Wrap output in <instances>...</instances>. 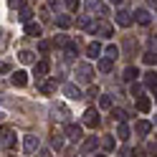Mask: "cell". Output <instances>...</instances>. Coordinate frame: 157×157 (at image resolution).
<instances>
[{"label":"cell","mask_w":157,"mask_h":157,"mask_svg":"<svg viewBox=\"0 0 157 157\" xmlns=\"http://www.w3.org/2000/svg\"><path fill=\"white\" fill-rule=\"evenodd\" d=\"M150 152H152V155H157V142H152V144H150Z\"/></svg>","instance_id":"obj_41"},{"label":"cell","mask_w":157,"mask_h":157,"mask_svg":"<svg viewBox=\"0 0 157 157\" xmlns=\"http://www.w3.org/2000/svg\"><path fill=\"white\" fill-rule=\"evenodd\" d=\"M10 78H13L15 86H25V84H28V74H25V71H15Z\"/></svg>","instance_id":"obj_17"},{"label":"cell","mask_w":157,"mask_h":157,"mask_svg":"<svg viewBox=\"0 0 157 157\" xmlns=\"http://www.w3.org/2000/svg\"><path fill=\"white\" fill-rule=\"evenodd\" d=\"M134 15V21L140 23V25H150L152 23V15H150V10H144V8H140L137 13H132Z\"/></svg>","instance_id":"obj_8"},{"label":"cell","mask_w":157,"mask_h":157,"mask_svg":"<svg viewBox=\"0 0 157 157\" xmlns=\"http://www.w3.org/2000/svg\"><path fill=\"white\" fill-rule=\"evenodd\" d=\"M31 8H21V13H18V21H23V23H31Z\"/></svg>","instance_id":"obj_26"},{"label":"cell","mask_w":157,"mask_h":157,"mask_svg":"<svg viewBox=\"0 0 157 157\" xmlns=\"http://www.w3.org/2000/svg\"><path fill=\"white\" fill-rule=\"evenodd\" d=\"M89 23H91V21H89L86 15H84V18H78V28H89Z\"/></svg>","instance_id":"obj_38"},{"label":"cell","mask_w":157,"mask_h":157,"mask_svg":"<svg viewBox=\"0 0 157 157\" xmlns=\"http://www.w3.org/2000/svg\"><path fill=\"white\" fill-rule=\"evenodd\" d=\"M96 144H99V140H96V137H86L84 144H81V152H84V155H91V152L96 150Z\"/></svg>","instance_id":"obj_12"},{"label":"cell","mask_w":157,"mask_h":157,"mask_svg":"<svg viewBox=\"0 0 157 157\" xmlns=\"http://www.w3.org/2000/svg\"><path fill=\"white\" fill-rule=\"evenodd\" d=\"M94 157H104V155H94Z\"/></svg>","instance_id":"obj_46"},{"label":"cell","mask_w":157,"mask_h":157,"mask_svg":"<svg viewBox=\"0 0 157 157\" xmlns=\"http://www.w3.org/2000/svg\"><path fill=\"white\" fill-rule=\"evenodd\" d=\"M10 8L15 10V8H25V0H10Z\"/></svg>","instance_id":"obj_37"},{"label":"cell","mask_w":157,"mask_h":157,"mask_svg":"<svg viewBox=\"0 0 157 157\" xmlns=\"http://www.w3.org/2000/svg\"><path fill=\"white\" fill-rule=\"evenodd\" d=\"M137 76H140V71H137L134 66H129V68L124 71V81H137Z\"/></svg>","instance_id":"obj_24"},{"label":"cell","mask_w":157,"mask_h":157,"mask_svg":"<svg viewBox=\"0 0 157 157\" xmlns=\"http://www.w3.org/2000/svg\"><path fill=\"white\" fill-rule=\"evenodd\" d=\"M147 5H150V8H157V0H147Z\"/></svg>","instance_id":"obj_42"},{"label":"cell","mask_w":157,"mask_h":157,"mask_svg":"<svg viewBox=\"0 0 157 157\" xmlns=\"http://www.w3.org/2000/svg\"><path fill=\"white\" fill-rule=\"evenodd\" d=\"M132 157H144V152L142 150H132Z\"/></svg>","instance_id":"obj_40"},{"label":"cell","mask_w":157,"mask_h":157,"mask_svg":"<svg viewBox=\"0 0 157 157\" xmlns=\"http://www.w3.org/2000/svg\"><path fill=\"white\" fill-rule=\"evenodd\" d=\"M41 18H43V21H48V18H51V13H48V8H41Z\"/></svg>","instance_id":"obj_39"},{"label":"cell","mask_w":157,"mask_h":157,"mask_svg":"<svg viewBox=\"0 0 157 157\" xmlns=\"http://www.w3.org/2000/svg\"><path fill=\"white\" fill-rule=\"evenodd\" d=\"M112 119L119 124V122H127V112L124 109H112Z\"/></svg>","instance_id":"obj_23"},{"label":"cell","mask_w":157,"mask_h":157,"mask_svg":"<svg viewBox=\"0 0 157 157\" xmlns=\"http://www.w3.org/2000/svg\"><path fill=\"white\" fill-rule=\"evenodd\" d=\"M144 63H150V66L157 63V53H155V51H147V53H144Z\"/></svg>","instance_id":"obj_31"},{"label":"cell","mask_w":157,"mask_h":157,"mask_svg":"<svg viewBox=\"0 0 157 157\" xmlns=\"http://www.w3.org/2000/svg\"><path fill=\"white\" fill-rule=\"evenodd\" d=\"M109 3H112V5H119V3H122V0H109Z\"/></svg>","instance_id":"obj_43"},{"label":"cell","mask_w":157,"mask_h":157,"mask_svg":"<svg viewBox=\"0 0 157 157\" xmlns=\"http://www.w3.org/2000/svg\"><path fill=\"white\" fill-rule=\"evenodd\" d=\"M150 106H152V101H150V96H137V112H142V114H147L150 112Z\"/></svg>","instance_id":"obj_14"},{"label":"cell","mask_w":157,"mask_h":157,"mask_svg":"<svg viewBox=\"0 0 157 157\" xmlns=\"http://www.w3.org/2000/svg\"><path fill=\"white\" fill-rule=\"evenodd\" d=\"M13 144H15V132L5 127V129L0 132V150H10Z\"/></svg>","instance_id":"obj_3"},{"label":"cell","mask_w":157,"mask_h":157,"mask_svg":"<svg viewBox=\"0 0 157 157\" xmlns=\"http://www.w3.org/2000/svg\"><path fill=\"white\" fill-rule=\"evenodd\" d=\"M33 71H36V76H46L51 71V61H48V58H41L38 63H33Z\"/></svg>","instance_id":"obj_9"},{"label":"cell","mask_w":157,"mask_h":157,"mask_svg":"<svg viewBox=\"0 0 157 157\" xmlns=\"http://www.w3.org/2000/svg\"><path fill=\"white\" fill-rule=\"evenodd\" d=\"M18 58H21L23 63H36V56H33L31 51H21V53H18Z\"/></svg>","instance_id":"obj_25"},{"label":"cell","mask_w":157,"mask_h":157,"mask_svg":"<svg viewBox=\"0 0 157 157\" xmlns=\"http://www.w3.org/2000/svg\"><path fill=\"white\" fill-rule=\"evenodd\" d=\"M41 91H43V94H53V91H56V81H43V84H41Z\"/></svg>","instance_id":"obj_27"},{"label":"cell","mask_w":157,"mask_h":157,"mask_svg":"<svg viewBox=\"0 0 157 157\" xmlns=\"http://www.w3.org/2000/svg\"><path fill=\"white\" fill-rule=\"evenodd\" d=\"M66 137H68V140H71V142H78V140H81V127H78V124H66Z\"/></svg>","instance_id":"obj_7"},{"label":"cell","mask_w":157,"mask_h":157,"mask_svg":"<svg viewBox=\"0 0 157 157\" xmlns=\"http://www.w3.org/2000/svg\"><path fill=\"white\" fill-rule=\"evenodd\" d=\"M41 33H43L41 23H25V36H31V38H38Z\"/></svg>","instance_id":"obj_15"},{"label":"cell","mask_w":157,"mask_h":157,"mask_svg":"<svg viewBox=\"0 0 157 157\" xmlns=\"http://www.w3.org/2000/svg\"><path fill=\"white\" fill-rule=\"evenodd\" d=\"M3 119H5V112H0V122H3Z\"/></svg>","instance_id":"obj_45"},{"label":"cell","mask_w":157,"mask_h":157,"mask_svg":"<svg viewBox=\"0 0 157 157\" xmlns=\"http://www.w3.org/2000/svg\"><path fill=\"white\" fill-rule=\"evenodd\" d=\"M94 78V66L86 63V61H78L76 63V81L78 84H91Z\"/></svg>","instance_id":"obj_1"},{"label":"cell","mask_w":157,"mask_h":157,"mask_svg":"<svg viewBox=\"0 0 157 157\" xmlns=\"http://www.w3.org/2000/svg\"><path fill=\"white\" fill-rule=\"evenodd\" d=\"M114 137H104V140H101V147H104V150H114Z\"/></svg>","instance_id":"obj_30"},{"label":"cell","mask_w":157,"mask_h":157,"mask_svg":"<svg viewBox=\"0 0 157 157\" xmlns=\"http://www.w3.org/2000/svg\"><path fill=\"white\" fill-rule=\"evenodd\" d=\"M63 3H66L68 10H78V0H63Z\"/></svg>","instance_id":"obj_35"},{"label":"cell","mask_w":157,"mask_h":157,"mask_svg":"<svg viewBox=\"0 0 157 157\" xmlns=\"http://www.w3.org/2000/svg\"><path fill=\"white\" fill-rule=\"evenodd\" d=\"M99 122H101V117H99V112H96V109H86V112H84V124H86V127L96 129Z\"/></svg>","instance_id":"obj_4"},{"label":"cell","mask_w":157,"mask_h":157,"mask_svg":"<svg viewBox=\"0 0 157 157\" xmlns=\"http://www.w3.org/2000/svg\"><path fill=\"white\" fill-rule=\"evenodd\" d=\"M112 66H114L112 58H106V56L99 58V71H101V74H109V71H112Z\"/></svg>","instance_id":"obj_19"},{"label":"cell","mask_w":157,"mask_h":157,"mask_svg":"<svg viewBox=\"0 0 157 157\" xmlns=\"http://www.w3.org/2000/svg\"><path fill=\"white\" fill-rule=\"evenodd\" d=\"M0 74H10V63L8 61H0Z\"/></svg>","instance_id":"obj_36"},{"label":"cell","mask_w":157,"mask_h":157,"mask_svg":"<svg viewBox=\"0 0 157 157\" xmlns=\"http://www.w3.org/2000/svg\"><path fill=\"white\" fill-rule=\"evenodd\" d=\"M51 144H53V150H61V147H63V140H61V137H58V134H53Z\"/></svg>","instance_id":"obj_33"},{"label":"cell","mask_w":157,"mask_h":157,"mask_svg":"<svg viewBox=\"0 0 157 157\" xmlns=\"http://www.w3.org/2000/svg\"><path fill=\"white\" fill-rule=\"evenodd\" d=\"M155 96H157V94H155Z\"/></svg>","instance_id":"obj_48"},{"label":"cell","mask_w":157,"mask_h":157,"mask_svg":"<svg viewBox=\"0 0 157 157\" xmlns=\"http://www.w3.org/2000/svg\"><path fill=\"white\" fill-rule=\"evenodd\" d=\"M61 89H63V94L68 96V99H81V96H84L81 89H78V86H74V84H63Z\"/></svg>","instance_id":"obj_10"},{"label":"cell","mask_w":157,"mask_h":157,"mask_svg":"<svg viewBox=\"0 0 157 157\" xmlns=\"http://www.w3.org/2000/svg\"><path fill=\"white\" fill-rule=\"evenodd\" d=\"M104 53H106V58H112V61H114V58L119 56V48H117V46H106Z\"/></svg>","instance_id":"obj_28"},{"label":"cell","mask_w":157,"mask_h":157,"mask_svg":"<svg viewBox=\"0 0 157 157\" xmlns=\"http://www.w3.org/2000/svg\"><path fill=\"white\" fill-rule=\"evenodd\" d=\"M36 150H38V137H33V134L23 137V152L25 155H33Z\"/></svg>","instance_id":"obj_6"},{"label":"cell","mask_w":157,"mask_h":157,"mask_svg":"<svg viewBox=\"0 0 157 157\" xmlns=\"http://www.w3.org/2000/svg\"><path fill=\"white\" fill-rule=\"evenodd\" d=\"M86 10H89V13H99V15H106V8L99 3V0H86Z\"/></svg>","instance_id":"obj_11"},{"label":"cell","mask_w":157,"mask_h":157,"mask_svg":"<svg viewBox=\"0 0 157 157\" xmlns=\"http://www.w3.org/2000/svg\"><path fill=\"white\" fill-rule=\"evenodd\" d=\"M155 124H157V117H155Z\"/></svg>","instance_id":"obj_47"},{"label":"cell","mask_w":157,"mask_h":157,"mask_svg":"<svg viewBox=\"0 0 157 157\" xmlns=\"http://www.w3.org/2000/svg\"><path fill=\"white\" fill-rule=\"evenodd\" d=\"M41 157H51V155H48V152H46V150H43V152H41Z\"/></svg>","instance_id":"obj_44"},{"label":"cell","mask_w":157,"mask_h":157,"mask_svg":"<svg viewBox=\"0 0 157 157\" xmlns=\"http://www.w3.org/2000/svg\"><path fill=\"white\" fill-rule=\"evenodd\" d=\"M114 21H117V25H122V28H127V25H132V13L129 10H117V15H114Z\"/></svg>","instance_id":"obj_5"},{"label":"cell","mask_w":157,"mask_h":157,"mask_svg":"<svg viewBox=\"0 0 157 157\" xmlns=\"http://www.w3.org/2000/svg\"><path fill=\"white\" fill-rule=\"evenodd\" d=\"M86 31H89L91 36H104V38H112V33H114V31H112V25H109V23H101V21H99V23H94V21H91Z\"/></svg>","instance_id":"obj_2"},{"label":"cell","mask_w":157,"mask_h":157,"mask_svg":"<svg viewBox=\"0 0 157 157\" xmlns=\"http://www.w3.org/2000/svg\"><path fill=\"white\" fill-rule=\"evenodd\" d=\"M38 51H41V53H48V51H51V43H48V41H38Z\"/></svg>","instance_id":"obj_32"},{"label":"cell","mask_w":157,"mask_h":157,"mask_svg":"<svg viewBox=\"0 0 157 157\" xmlns=\"http://www.w3.org/2000/svg\"><path fill=\"white\" fill-rule=\"evenodd\" d=\"M134 129H137V134L147 137V134H150V129H152V124H150V122H144V119H140V122H137V127H134Z\"/></svg>","instance_id":"obj_18"},{"label":"cell","mask_w":157,"mask_h":157,"mask_svg":"<svg viewBox=\"0 0 157 157\" xmlns=\"http://www.w3.org/2000/svg\"><path fill=\"white\" fill-rule=\"evenodd\" d=\"M117 137H119L122 142L129 140V127H127V122H119V124H117Z\"/></svg>","instance_id":"obj_16"},{"label":"cell","mask_w":157,"mask_h":157,"mask_svg":"<svg viewBox=\"0 0 157 157\" xmlns=\"http://www.w3.org/2000/svg\"><path fill=\"white\" fill-rule=\"evenodd\" d=\"M86 53H89L91 58H99V56L104 53V48H101V43H99V41H91L89 46H86Z\"/></svg>","instance_id":"obj_13"},{"label":"cell","mask_w":157,"mask_h":157,"mask_svg":"<svg viewBox=\"0 0 157 157\" xmlns=\"http://www.w3.org/2000/svg\"><path fill=\"white\" fill-rule=\"evenodd\" d=\"M99 104L104 106V109H112V96H101V99H99Z\"/></svg>","instance_id":"obj_34"},{"label":"cell","mask_w":157,"mask_h":157,"mask_svg":"<svg viewBox=\"0 0 157 157\" xmlns=\"http://www.w3.org/2000/svg\"><path fill=\"white\" fill-rule=\"evenodd\" d=\"M71 23H74V21H71V15H58V18H56V25H58V28H63V31H66V28H71Z\"/></svg>","instance_id":"obj_21"},{"label":"cell","mask_w":157,"mask_h":157,"mask_svg":"<svg viewBox=\"0 0 157 157\" xmlns=\"http://www.w3.org/2000/svg\"><path fill=\"white\" fill-rule=\"evenodd\" d=\"M142 94H144V84H137V81H134V84H132V96L137 99V96H142Z\"/></svg>","instance_id":"obj_29"},{"label":"cell","mask_w":157,"mask_h":157,"mask_svg":"<svg viewBox=\"0 0 157 157\" xmlns=\"http://www.w3.org/2000/svg\"><path fill=\"white\" fill-rule=\"evenodd\" d=\"M144 86H150V89L157 86V74H155V71H147V74H144Z\"/></svg>","instance_id":"obj_22"},{"label":"cell","mask_w":157,"mask_h":157,"mask_svg":"<svg viewBox=\"0 0 157 157\" xmlns=\"http://www.w3.org/2000/svg\"><path fill=\"white\" fill-rule=\"evenodd\" d=\"M53 117H56V119H66V117H68V109H66V106H61V104H53Z\"/></svg>","instance_id":"obj_20"}]
</instances>
